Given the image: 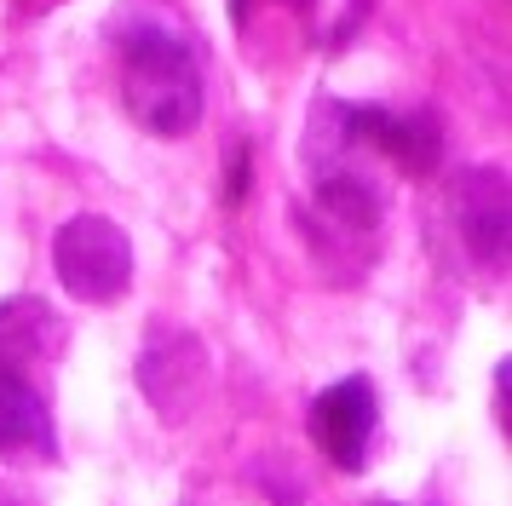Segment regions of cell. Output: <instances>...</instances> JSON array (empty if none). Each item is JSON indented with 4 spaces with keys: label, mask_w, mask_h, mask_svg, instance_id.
I'll return each instance as SVG.
<instances>
[{
    "label": "cell",
    "mask_w": 512,
    "mask_h": 506,
    "mask_svg": "<svg viewBox=\"0 0 512 506\" xmlns=\"http://www.w3.org/2000/svg\"><path fill=\"white\" fill-rule=\"evenodd\" d=\"M110 35L121 46V98L127 115L156 138H185L202 121V64L196 46L150 6H127Z\"/></svg>",
    "instance_id": "obj_1"
},
{
    "label": "cell",
    "mask_w": 512,
    "mask_h": 506,
    "mask_svg": "<svg viewBox=\"0 0 512 506\" xmlns=\"http://www.w3.org/2000/svg\"><path fill=\"white\" fill-rule=\"evenodd\" d=\"M58 282L87 305H116L133 282V236L104 213H75L52 242Z\"/></svg>",
    "instance_id": "obj_2"
},
{
    "label": "cell",
    "mask_w": 512,
    "mask_h": 506,
    "mask_svg": "<svg viewBox=\"0 0 512 506\" xmlns=\"http://www.w3.org/2000/svg\"><path fill=\"white\" fill-rule=\"evenodd\" d=\"M455 225L461 242L478 253V265H507V173L501 167H472L455 184Z\"/></svg>",
    "instance_id": "obj_5"
},
{
    "label": "cell",
    "mask_w": 512,
    "mask_h": 506,
    "mask_svg": "<svg viewBox=\"0 0 512 506\" xmlns=\"http://www.w3.org/2000/svg\"><path fill=\"white\" fill-rule=\"evenodd\" d=\"M139 386L179 426L202 403V391H208V351H202V340L190 328L156 322V334L144 340V357H139Z\"/></svg>",
    "instance_id": "obj_3"
},
{
    "label": "cell",
    "mask_w": 512,
    "mask_h": 506,
    "mask_svg": "<svg viewBox=\"0 0 512 506\" xmlns=\"http://www.w3.org/2000/svg\"><path fill=\"white\" fill-rule=\"evenodd\" d=\"M64 345V322L47 299H0V374H24Z\"/></svg>",
    "instance_id": "obj_8"
},
{
    "label": "cell",
    "mask_w": 512,
    "mask_h": 506,
    "mask_svg": "<svg viewBox=\"0 0 512 506\" xmlns=\"http://www.w3.org/2000/svg\"><path fill=\"white\" fill-rule=\"evenodd\" d=\"M317 207L334 225H346L351 236H369L380 225V190H374V179L346 173V167H328L323 179H317Z\"/></svg>",
    "instance_id": "obj_9"
},
{
    "label": "cell",
    "mask_w": 512,
    "mask_h": 506,
    "mask_svg": "<svg viewBox=\"0 0 512 506\" xmlns=\"http://www.w3.org/2000/svg\"><path fill=\"white\" fill-rule=\"evenodd\" d=\"M346 138L351 144L386 150V156H392L397 167H409V173H432L443 161V133L426 110L392 115V110H351L346 104Z\"/></svg>",
    "instance_id": "obj_6"
},
{
    "label": "cell",
    "mask_w": 512,
    "mask_h": 506,
    "mask_svg": "<svg viewBox=\"0 0 512 506\" xmlns=\"http://www.w3.org/2000/svg\"><path fill=\"white\" fill-rule=\"evenodd\" d=\"M507 386H512V363L495 368V409H501V432L512 426V403H507Z\"/></svg>",
    "instance_id": "obj_10"
},
{
    "label": "cell",
    "mask_w": 512,
    "mask_h": 506,
    "mask_svg": "<svg viewBox=\"0 0 512 506\" xmlns=\"http://www.w3.org/2000/svg\"><path fill=\"white\" fill-rule=\"evenodd\" d=\"M374 432H380V397L363 374L351 380H334L328 391H317L311 403V437L340 472H363V460L374 449Z\"/></svg>",
    "instance_id": "obj_4"
},
{
    "label": "cell",
    "mask_w": 512,
    "mask_h": 506,
    "mask_svg": "<svg viewBox=\"0 0 512 506\" xmlns=\"http://www.w3.org/2000/svg\"><path fill=\"white\" fill-rule=\"evenodd\" d=\"M0 460H58L52 409L24 374H0Z\"/></svg>",
    "instance_id": "obj_7"
}]
</instances>
